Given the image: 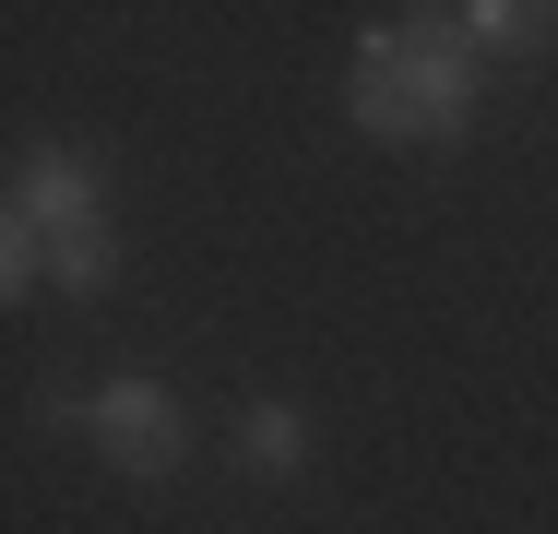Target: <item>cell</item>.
Masks as SVG:
<instances>
[{"instance_id":"6da1fadb","label":"cell","mask_w":558,"mask_h":534,"mask_svg":"<svg viewBox=\"0 0 558 534\" xmlns=\"http://www.w3.org/2000/svg\"><path fill=\"white\" fill-rule=\"evenodd\" d=\"M344 107H356V131H380V143H451V131L475 119V48H463V24H451V12L368 24V36H356V72H344Z\"/></svg>"},{"instance_id":"7a4b0ae2","label":"cell","mask_w":558,"mask_h":534,"mask_svg":"<svg viewBox=\"0 0 558 534\" xmlns=\"http://www.w3.org/2000/svg\"><path fill=\"white\" fill-rule=\"evenodd\" d=\"M84 439L108 451L119 475H179L191 416L167 404V380H108V392H84Z\"/></svg>"},{"instance_id":"3957f363","label":"cell","mask_w":558,"mask_h":534,"mask_svg":"<svg viewBox=\"0 0 558 534\" xmlns=\"http://www.w3.org/2000/svg\"><path fill=\"white\" fill-rule=\"evenodd\" d=\"M12 226H36V238L108 226V214H96V167H84L72 143H24V155H12Z\"/></svg>"},{"instance_id":"277c9868","label":"cell","mask_w":558,"mask_h":534,"mask_svg":"<svg viewBox=\"0 0 558 534\" xmlns=\"http://www.w3.org/2000/svg\"><path fill=\"white\" fill-rule=\"evenodd\" d=\"M451 24H463L475 60H535V48H558V12H547V0H463Z\"/></svg>"},{"instance_id":"5b68a950","label":"cell","mask_w":558,"mask_h":534,"mask_svg":"<svg viewBox=\"0 0 558 534\" xmlns=\"http://www.w3.org/2000/svg\"><path fill=\"white\" fill-rule=\"evenodd\" d=\"M238 451H250V475H298V463H310V416H298L286 392H262V404L238 416Z\"/></svg>"},{"instance_id":"8992f818","label":"cell","mask_w":558,"mask_h":534,"mask_svg":"<svg viewBox=\"0 0 558 534\" xmlns=\"http://www.w3.org/2000/svg\"><path fill=\"white\" fill-rule=\"evenodd\" d=\"M119 274V238L108 226H84V238H48V286H72V298H96Z\"/></svg>"}]
</instances>
